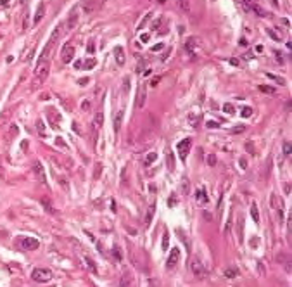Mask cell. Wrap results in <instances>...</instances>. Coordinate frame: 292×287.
<instances>
[{
  "label": "cell",
  "mask_w": 292,
  "mask_h": 287,
  "mask_svg": "<svg viewBox=\"0 0 292 287\" xmlns=\"http://www.w3.org/2000/svg\"><path fill=\"white\" fill-rule=\"evenodd\" d=\"M33 171H35V175L40 178V180H43L45 182V176H43V168L42 164H40V161H35L33 163Z\"/></svg>",
  "instance_id": "obj_13"
},
{
  "label": "cell",
  "mask_w": 292,
  "mask_h": 287,
  "mask_svg": "<svg viewBox=\"0 0 292 287\" xmlns=\"http://www.w3.org/2000/svg\"><path fill=\"white\" fill-rule=\"evenodd\" d=\"M88 107H90V105H88V102L85 100L83 104H81V109H85V111H88Z\"/></svg>",
  "instance_id": "obj_51"
},
{
  "label": "cell",
  "mask_w": 292,
  "mask_h": 287,
  "mask_svg": "<svg viewBox=\"0 0 292 287\" xmlns=\"http://www.w3.org/2000/svg\"><path fill=\"white\" fill-rule=\"evenodd\" d=\"M257 88H259V92H263V93H270V95H273V93L277 92V88H273V87H270V85H259Z\"/></svg>",
  "instance_id": "obj_20"
},
{
  "label": "cell",
  "mask_w": 292,
  "mask_h": 287,
  "mask_svg": "<svg viewBox=\"0 0 292 287\" xmlns=\"http://www.w3.org/2000/svg\"><path fill=\"white\" fill-rule=\"evenodd\" d=\"M73 128H75V132H76L78 135H80V133H81V130H80V128H78V123H73Z\"/></svg>",
  "instance_id": "obj_50"
},
{
  "label": "cell",
  "mask_w": 292,
  "mask_h": 287,
  "mask_svg": "<svg viewBox=\"0 0 292 287\" xmlns=\"http://www.w3.org/2000/svg\"><path fill=\"white\" fill-rule=\"evenodd\" d=\"M220 126V123H216V121H208V128H218Z\"/></svg>",
  "instance_id": "obj_42"
},
{
  "label": "cell",
  "mask_w": 292,
  "mask_h": 287,
  "mask_svg": "<svg viewBox=\"0 0 292 287\" xmlns=\"http://www.w3.org/2000/svg\"><path fill=\"white\" fill-rule=\"evenodd\" d=\"M73 57H75V47L71 45V43H66L62 47V50H61V61H62L64 64H68L73 61Z\"/></svg>",
  "instance_id": "obj_6"
},
{
  "label": "cell",
  "mask_w": 292,
  "mask_h": 287,
  "mask_svg": "<svg viewBox=\"0 0 292 287\" xmlns=\"http://www.w3.org/2000/svg\"><path fill=\"white\" fill-rule=\"evenodd\" d=\"M195 42H197L195 38H188V40H187V50H192V49H194L192 45H195Z\"/></svg>",
  "instance_id": "obj_37"
},
{
  "label": "cell",
  "mask_w": 292,
  "mask_h": 287,
  "mask_svg": "<svg viewBox=\"0 0 292 287\" xmlns=\"http://www.w3.org/2000/svg\"><path fill=\"white\" fill-rule=\"evenodd\" d=\"M188 123L197 128V126L201 125V116H190V118H188Z\"/></svg>",
  "instance_id": "obj_28"
},
{
  "label": "cell",
  "mask_w": 292,
  "mask_h": 287,
  "mask_svg": "<svg viewBox=\"0 0 292 287\" xmlns=\"http://www.w3.org/2000/svg\"><path fill=\"white\" fill-rule=\"evenodd\" d=\"M240 168H242V169L247 168V161H245V159H240Z\"/></svg>",
  "instance_id": "obj_49"
},
{
  "label": "cell",
  "mask_w": 292,
  "mask_h": 287,
  "mask_svg": "<svg viewBox=\"0 0 292 287\" xmlns=\"http://www.w3.org/2000/svg\"><path fill=\"white\" fill-rule=\"evenodd\" d=\"M244 130H245V126H244V125H239V126H235V128L232 130V133H242Z\"/></svg>",
  "instance_id": "obj_38"
},
{
  "label": "cell",
  "mask_w": 292,
  "mask_h": 287,
  "mask_svg": "<svg viewBox=\"0 0 292 287\" xmlns=\"http://www.w3.org/2000/svg\"><path fill=\"white\" fill-rule=\"evenodd\" d=\"M290 151H292V145H290V142H284V154L289 157L290 156Z\"/></svg>",
  "instance_id": "obj_30"
},
{
  "label": "cell",
  "mask_w": 292,
  "mask_h": 287,
  "mask_svg": "<svg viewBox=\"0 0 292 287\" xmlns=\"http://www.w3.org/2000/svg\"><path fill=\"white\" fill-rule=\"evenodd\" d=\"M19 246L26 251H33V249H38L40 242L33 237H24V239H19Z\"/></svg>",
  "instance_id": "obj_7"
},
{
  "label": "cell",
  "mask_w": 292,
  "mask_h": 287,
  "mask_svg": "<svg viewBox=\"0 0 292 287\" xmlns=\"http://www.w3.org/2000/svg\"><path fill=\"white\" fill-rule=\"evenodd\" d=\"M59 35H61V26H57V28L54 29V31H52V36H50V40H49L47 43H45V47H43L42 54H40V63L47 61V57L50 56V50H52V47H54V43L57 42Z\"/></svg>",
  "instance_id": "obj_1"
},
{
  "label": "cell",
  "mask_w": 292,
  "mask_h": 287,
  "mask_svg": "<svg viewBox=\"0 0 292 287\" xmlns=\"http://www.w3.org/2000/svg\"><path fill=\"white\" fill-rule=\"evenodd\" d=\"M190 270H192V273H194L195 277H199V279H204V277L208 275V268H206V265H204L197 256H194V259L190 261Z\"/></svg>",
  "instance_id": "obj_2"
},
{
  "label": "cell",
  "mask_w": 292,
  "mask_h": 287,
  "mask_svg": "<svg viewBox=\"0 0 292 287\" xmlns=\"http://www.w3.org/2000/svg\"><path fill=\"white\" fill-rule=\"evenodd\" d=\"M76 24H78V12H76V11H73V12L69 14V17H68L66 28H68V29H73Z\"/></svg>",
  "instance_id": "obj_11"
},
{
  "label": "cell",
  "mask_w": 292,
  "mask_h": 287,
  "mask_svg": "<svg viewBox=\"0 0 292 287\" xmlns=\"http://www.w3.org/2000/svg\"><path fill=\"white\" fill-rule=\"evenodd\" d=\"M268 33H270V36H271V38H275V40H280V36H278V35H275V33H273V29H268Z\"/></svg>",
  "instance_id": "obj_46"
},
{
  "label": "cell",
  "mask_w": 292,
  "mask_h": 287,
  "mask_svg": "<svg viewBox=\"0 0 292 287\" xmlns=\"http://www.w3.org/2000/svg\"><path fill=\"white\" fill-rule=\"evenodd\" d=\"M87 50H88L90 54H93V52H95V47H93V38H90V40H88V47H87Z\"/></svg>",
  "instance_id": "obj_36"
},
{
  "label": "cell",
  "mask_w": 292,
  "mask_h": 287,
  "mask_svg": "<svg viewBox=\"0 0 292 287\" xmlns=\"http://www.w3.org/2000/svg\"><path fill=\"white\" fill-rule=\"evenodd\" d=\"M50 71V64L49 61H43V63L38 64V68H36V78L40 80V81H43L45 78H47V75H49Z\"/></svg>",
  "instance_id": "obj_8"
},
{
  "label": "cell",
  "mask_w": 292,
  "mask_h": 287,
  "mask_svg": "<svg viewBox=\"0 0 292 287\" xmlns=\"http://www.w3.org/2000/svg\"><path fill=\"white\" fill-rule=\"evenodd\" d=\"M183 192H188V180L183 178Z\"/></svg>",
  "instance_id": "obj_45"
},
{
  "label": "cell",
  "mask_w": 292,
  "mask_h": 287,
  "mask_svg": "<svg viewBox=\"0 0 292 287\" xmlns=\"http://www.w3.org/2000/svg\"><path fill=\"white\" fill-rule=\"evenodd\" d=\"M36 128H38V133H40V135H45V126H43V123L40 121V119L36 121Z\"/></svg>",
  "instance_id": "obj_33"
},
{
  "label": "cell",
  "mask_w": 292,
  "mask_h": 287,
  "mask_svg": "<svg viewBox=\"0 0 292 287\" xmlns=\"http://www.w3.org/2000/svg\"><path fill=\"white\" fill-rule=\"evenodd\" d=\"M208 164H209V166H214V164H216V156L214 154H209L208 156Z\"/></svg>",
  "instance_id": "obj_35"
},
{
  "label": "cell",
  "mask_w": 292,
  "mask_h": 287,
  "mask_svg": "<svg viewBox=\"0 0 292 287\" xmlns=\"http://www.w3.org/2000/svg\"><path fill=\"white\" fill-rule=\"evenodd\" d=\"M147 100V85L142 83L138 87V92H137V107H144Z\"/></svg>",
  "instance_id": "obj_9"
},
{
  "label": "cell",
  "mask_w": 292,
  "mask_h": 287,
  "mask_svg": "<svg viewBox=\"0 0 292 287\" xmlns=\"http://www.w3.org/2000/svg\"><path fill=\"white\" fill-rule=\"evenodd\" d=\"M223 111L227 112V114H235V105L230 104V102H227V104L223 105Z\"/></svg>",
  "instance_id": "obj_27"
},
{
  "label": "cell",
  "mask_w": 292,
  "mask_h": 287,
  "mask_svg": "<svg viewBox=\"0 0 292 287\" xmlns=\"http://www.w3.org/2000/svg\"><path fill=\"white\" fill-rule=\"evenodd\" d=\"M156 157H157L156 152H149V154L145 156V159H144V164H145V166H151V164L156 161Z\"/></svg>",
  "instance_id": "obj_23"
},
{
  "label": "cell",
  "mask_w": 292,
  "mask_h": 287,
  "mask_svg": "<svg viewBox=\"0 0 292 287\" xmlns=\"http://www.w3.org/2000/svg\"><path fill=\"white\" fill-rule=\"evenodd\" d=\"M266 76L270 78V80H273V81H277L278 85H282V87H284V85H285V80H284V78H280V76H277V75H271V73H266Z\"/></svg>",
  "instance_id": "obj_25"
},
{
  "label": "cell",
  "mask_w": 292,
  "mask_h": 287,
  "mask_svg": "<svg viewBox=\"0 0 292 287\" xmlns=\"http://www.w3.org/2000/svg\"><path fill=\"white\" fill-rule=\"evenodd\" d=\"M163 247H164V249L168 247V234L164 235V237H163Z\"/></svg>",
  "instance_id": "obj_47"
},
{
  "label": "cell",
  "mask_w": 292,
  "mask_h": 287,
  "mask_svg": "<svg viewBox=\"0 0 292 287\" xmlns=\"http://www.w3.org/2000/svg\"><path fill=\"white\" fill-rule=\"evenodd\" d=\"M230 63L233 64V66H239V59H230Z\"/></svg>",
  "instance_id": "obj_54"
},
{
  "label": "cell",
  "mask_w": 292,
  "mask_h": 287,
  "mask_svg": "<svg viewBox=\"0 0 292 287\" xmlns=\"http://www.w3.org/2000/svg\"><path fill=\"white\" fill-rule=\"evenodd\" d=\"M178 261H180V249H178V247H173V249L169 251V254H168L166 268L168 270H173L175 266L178 265Z\"/></svg>",
  "instance_id": "obj_5"
},
{
  "label": "cell",
  "mask_w": 292,
  "mask_h": 287,
  "mask_svg": "<svg viewBox=\"0 0 292 287\" xmlns=\"http://www.w3.org/2000/svg\"><path fill=\"white\" fill-rule=\"evenodd\" d=\"M132 280H133L132 273H130V272H126L125 275L121 277V284H119V285H121V287H132Z\"/></svg>",
  "instance_id": "obj_14"
},
{
  "label": "cell",
  "mask_w": 292,
  "mask_h": 287,
  "mask_svg": "<svg viewBox=\"0 0 292 287\" xmlns=\"http://www.w3.org/2000/svg\"><path fill=\"white\" fill-rule=\"evenodd\" d=\"M31 279L35 280V282H49L50 279H52V272H50L49 268H35L33 272H31Z\"/></svg>",
  "instance_id": "obj_3"
},
{
  "label": "cell",
  "mask_w": 292,
  "mask_h": 287,
  "mask_svg": "<svg viewBox=\"0 0 292 287\" xmlns=\"http://www.w3.org/2000/svg\"><path fill=\"white\" fill-rule=\"evenodd\" d=\"M256 52H257V54L263 52V45H256Z\"/></svg>",
  "instance_id": "obj_53"
},
{
  "label": "cell",
  "mask_w": 292,
  "mask_h": 287,
  "mask_svg": "<svg viewBox=\"0 0 292 287\" xmlns=\"http://www.w3.org/2000/svg\"><path fill=\"white\" fill-rule=\"evenodd\" d=\"M166 163H168V169L173 171L175 169V156L171 152H166Z\"/></svg>",
  "instance_id": "obj_21"
},
{
  "label": "cell",
  "mask_w": 292,
  "mask_h": 287,
  "mask_svg": "<svg viewBox=\"0 0 292 287\" xmlns=\"http://www.w3.org/2000/svg\"><path fill=\"white\" fill-rule=\"evenodd\" d=\"M251 57H252V54H251V52H247V54H244V59H251Z\"/></svg>",
  "instance_id": "obj_57"
},
{
  "label": "cell",
  "mask_w": 292,
  "mask_h": 287,
  "mask_svg": "<svg viewBox=\"0 0 292 287\" xmlns=\"http://www.w3.org/2000/svg\"><path fill=\"white\" fill-rule=\"evenodd\" d=\"M239 240L244 242V216H239Z\"/></svg>",
  "instance_id": "obj_22"
},
{
  "label": "cell",
  "mask_w": 292,
  "mask_h": 287,
  "mask_svg": "<svg viewBox=\"0 0 292 287\" xmlns=\"http://www.w3.org/2000/svg\"><path fill=\"white\" fill-rule=\"evenodd\" d=\"M95 64H97L95 59H87V63L81 64V68H83V69H92V68H95Z\"/></svg>",
  "instance_id": "obj_26"
},
{
  "label": "cell",
  "mask_w": 292,
  "mask_h": 287,
  "mask_svg": "<svg viewBox=\"0 0 292 287\" xmlns=\"http://www.w3.org/2000/svg\"><path fill=\"white\" fill-rule=\"evenodd\" d=\"M195 197H197V203H199V204L208 203V194H206L202 189H199L197 192H195Z\"/></svg>",
  "instance_id": "obj_17"
},
{
  "label": "cell",
  "mask_w": 292,
  "mask_h": 287,
  "mask_svg": "<svg viewBox=\"0 0 292 287\" xmlns=\"http://www.w3.org/2000/svg\"><path fill=\"white\" fill-rule=\"evenodd\" d=\"M245 149L249 151L251 154H254V152H256V151H254V147H252V144H251V142H247V145H245Z\"/></svg>",
  "instance_id": "obj_43"
},
{
  "label": "cell",
  "mask_w": 292,
  "mask_h": 287,
  "mask_svg": "<svg viewBox=\"0 0 292 287\" xmlns=\"http://www.w3.org/2000/svg\"><path fill=\"white\" fill-rule=\"evenodd\" d=\"M43 14H45V5L42 4V5H38V9H36V14H35V19H33V23H35V24H38V23H40V19L43 17Z\"/></svg>",
  "instance_id": "obj_16"
},
{
  "label": "cell",
  "mask_w": 292,
  "mask_h": 287,
  "mask_svg": "<svg viewBox=\"0 0 292 287\" xmlns=\"http://www.w3.org/2000/svg\"><path fill=\"white\" fill-rule=\"evenodd\" d=\"M252 9L256 11L257 16H261V17H264V16H266V11H264V9H261L259 5H252Z\"/></svg>",
  "instance_id": "obj_32"
},
{
  "label": "cell",
  "mask_w": 292,
  "mask_h": 287,
  "mask_svg": "<svg viewBox=\"0 0 292 287\" xmlns=\"http://www.w3.org/2000/svg\"><path fill=\"white\" fill-rule=\"evenodd\" d=\"M85 261H87V265L90 266V270H92V272H93V273L97 272V265L93 263V259H92V258H88V256H85Z\"/></svg>",
  "instance_id": "obj_29"
},
{
  "label": "cell",
  "mask_w": 292,
  "mask_h": 287,
  "mask_svg": "<svg viewBox=\"0 0 292 287\" xmlns=\"http://www.w3.org/2000/svg\"><path fill=\"white\" fill-rule=\"evenodd\" d=\"M175 197H176V196H175V194H171V201H169V204H171V206L175 204Z\"/></svg>",
  "instance_id": "obj_58"
},
{
  "label": "cell",
  "mask_w": 292,
  "mask_h": 287,
  "mask_svg": "<svg viewBox=\"0 0 292 287\" xmlns=\"http://www.w3.org/2000/svg\"><path fill=\"white\" fill-rule=\"evenodd\" d=\"M154 209H156V208H154V206H151V208H149V211H147V215H145V227H149V225H151V221H152Z\"/></svg>",
  "instance_id": "obj_24"
},
{
  "label": "cell",
  "mask_w": 292,
  "mask_h": 287,
  "mask_svg": "<svg viewBox=\"0 0 292 287\" xmlns=\"http://www.w3.org/2000/svg\"><path fill=\"white\" fill-rule=\"evenodd\" d=\"M285 194H290V187H289V183H285Z\"/></svg>",
  "instance_id": "obj_55"
},
{
  "label": "cell",
  "mask_w": 292,
  "mask_h": 287,
  "mask_svg": "<svg viewBox=\"0 0 292 287\" xmlns=\"http://www.w3.org/2000/svg\"><path fill=\"white\" fill-rule=\"evenodd\" d=\"M251 216H252V220H254L256 223H259V211H257L256 203H252V204H251Z\"/></svg>",
  "instance_id": "obj_18"
},
{
  "label": "cell",
  "mask_w": 292,
  "mask_h": 287,
  "mask_svg": "<svg viewBox=\"0 0 292 287\" xmlns=\"http://www.w3.org/2000/svg\"><path fill=\"white\" fill-rule=\"evenodd\" d=\"M142 42H149V35H142Z\"/></svg>",
  "instance_id": "obj_56"
},
{
  "label": "cell",
  "mask_w": 292,
  "mask_h": 287,
  "mask_svg": "<svg viewBox=\"0 0 292 287\" xmlns=\"http://www.w3.org/2000/svg\"><path fill=\"white\" fill-rule=\"evenodd\" d=\"M163 47H164L163 43H157V45H154V47H152V50H154V52H159V50L163 49Z\"/></svg>",
  "instance_id": "obj_44"
},
{
  "label": "cell",
  "mask_w": 292,
  "mask_h": 287,
  "mask_svg": "<svg viewBox=\"0 0 292 287\" xmlns=\"http://www.w3.org/2000/svg\"><path fill=\"white\" fill-rule=\"evenodd\" d=\"M56 142H57V145H61V147H66V144H64V140L61 139V137H59V139H57Z\"/></svg>",
  "instance_id": "obj_48"
},
{
  "label": "cell",
  "mask_w": 292,
  "mask_h": 287,
  "mask_svg": "<svg viewBox=\"0 0 292 287\" xmlns=\"http://www.w3.org/2000/svg\"><path fill=\"white\" fill-rule=\"evenodd\" d=\"M178 5H180V7L183 9V11H185V12H188V4H187V2H183V0H181V2L178 4Z\"/></svg>",
  "instance_id": "obj_41"
},
{
  "label": "cell",
  "mask_w": 292,
  "mask_h": 287,
  "mask_svg": "<svg viewBox=\"0 0 292 287\" xmlns=\"http://www.w3.org/2000/svg\"><path fill=\"white\" fill-rule=\"evenodd\" d=\"M40 204L45 208V211H47V213L54 215V208H52V204H50V199H49V197H42V199H40Z\"/></svg>",
  "instance_id": "obj_15"
},
{
  "label": "cell",
  "mask_w": 292,
  "mask_h": 287,
  "mask_svg": "<svg viewBox=\"0 0 292 287\" xmlns=\"http://www.w3.org/2000/svg\"><path fill=\"white\" fill-rule=\"evenodd\" d=\"M123 116H125V112H123V111H118V112H116V116H114V132H116V133H118L119 130H121Z\"/></svg>",
  "instance_id": "obj_12"
},
{
  "label": "cell",
  "mask_w": 292,
  "mask_h": 287,
  "mask_svg": "<svg viewBox=\"0 0 292 287\" xmlns=\"http://www.w3.org/2000/svg\"><path fill=\"white\" fill-rule=\"evenodd\" d=\"M237 275H239V270L233 268V266H230V268L225 270V277H227V279H235Z\"/></svg>",
  "instance_id": "obj_19"
},
{
  "label": "cell",
  "mask_w": 292,
  "mask_h": 287,
  "mask_svg": "<svg viewBox=\"0 0 292 287\" xmlns=\"http://www.w3.org/2000/svg\"><path fill=\"white\" fill-rule=\"evenodd\" d=\"M114 59H116L118 66H125L126 56H125V50H123V47H121V45H116V47H114Z\"/></svg>",
  "instance_id": "obj_10"
},
{
  "label": "cell",
  "mask_w": 292,
  "mask_h": 287,
  "mask_svg": "<svg viewBox=\"0 0 292 287\" xmlns=\"http://www.w3.org/2000/svg\"><path fill=\"white\" fill-rule=\"evenodd\" d=\"M112 252H114V258H116V259H123V254H121V249H119L118 246H114V247H112Z\"/></svg>",
  "instance_id": "obj_31"
},
{
  "label": "cell",
  "mask_w": 292,
  "mask_h": 287,
  "mask_svg": "<svg viewBox=\"0 0 292 287\" xmlns=\"http://www.w3.org/2000/svg\"><path fill=\"white\" fill-rule=\"evenodd\" d=\"M190 147H192V139H183L176 145V149H178V156H180L181 161H187V156H188V151H190Z\"/></svg>",
  "instance_id": "obj_4"
},
{
  "label": "cell",
  "mask_w": 292,
  "mask_h": 287,
  "mask_svg": "<svg viewBox=\"0 0 292 287\" xmlns=\"http://www.w3.org/2000/svg\"><path fill=\"white\" fill-rule=\"evenodd\" d=\"M275 57L278 59V63H280V64L285 63V59H284V56H282V52H277V50H275Z\"/></svg>",
  "instance_id": "obj_40"
},
{
  "label": "cell",
  "mask_w": 292,
  "mask_h": 287,
  "mask_svg": "<svg viewBox=\"0 0 292 287\" xmlns=\"http://www.w3.org/2000/svg\"><path fill=\"white\" fill-rule=\"evenodd\" d=\"M7 118H9V111H5L2 114V118H0V126H4V123L7 121Z\"/></svg>",
  "instance_id": "obj_39"
},
{
  "label": "cell",
  "mask_w": 292,
  "mask_h": 287,
  "mask_svg": "<svg viewBox=\"0 0 292 287\" xmlns=\"http://www.w3.org/2000/svg\"><path fill=\"white\" fill-rule=\"evenodd\" d=\"M202 216L206 218V220H211V218H213V216H211V215L208 213V211H204V213H202Z\"/></svg>",
  "instance_id": "obj_52"
},
{
  "label": "cell",
  "mask_w": 292,
  "mask_h": 287,
  "mask_svg": "<svg viewBox=\"0 0 292 287\" xmlns=\"http://www.w3.org/2000/svg\"><path fill=\"white\" fill-rule=\"evenodd\" d=\"M251 114H252V109H251V107H247V105L242 107V116H244V118H249Z\"/></svg>",
  "instance_id": "obj_34"
}]
</instances>
